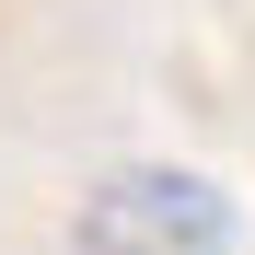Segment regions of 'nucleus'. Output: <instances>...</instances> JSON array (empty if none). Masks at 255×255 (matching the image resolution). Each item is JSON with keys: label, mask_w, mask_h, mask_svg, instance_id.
Masks as SVG:
<instances>
[{"label": "nucleus", "mask_w": 255, "mask_h": 255, "mask_svg": "<svg viewBox=\"0 0 255 255\" xmlns=\"http://www.w3.org/2000/svg\"><path fill=\"white\" fill-rule=\"evenodd\" d=\"M81 255H232V197L186 162H128L81 197Z\"/></svg>", "instance_id": "obj_1"}]
</instances>
